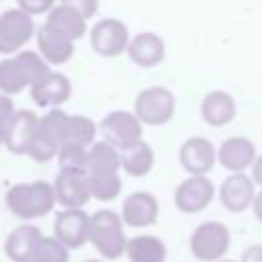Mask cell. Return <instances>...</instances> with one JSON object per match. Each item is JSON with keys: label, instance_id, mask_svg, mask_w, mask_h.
Returning a JSON list of instances; mask_svg holds the SVG:
<instances>
[{"label": "cell", "instance_id": "6da1fadb", "mask_svg": "<svg viewBox=\"0 0 262 262\" xmlns=\"http://www.w3.org/2000/svg\"><path fill=\"white\" fill-rule=\"evenodd\" d=\"M6 207L18 219H37L51 213L55 207V192L53 184L45 180L33 182H18L8 188L6 192Z\"/></svg>", "mask_w": 262, "mask_h": 262}, {"label": "cell", "instance_id": "7a4b0ae2", "mask_svg": "<svg viewBox=\"0 0 262 262\" xmlns=\"http://www.w3.org/2000/svg\"><path fill=\"white\" fill-rule=\"evenodd\" d=\"M88 242L94 246V250L106 258L117 260L127 252V235L123 229V219L119 213L111 209H100L90 215V231Z\"/></svg>", "mask_w": 262, "mask_h": 262}, {"label": "cell", "instance_id": "3957f363", "mask_svg": "<svg viewBox=\"0 0 262 262\" xmlns=\"http://www.w3.org/2000/svg\"><path fill=\"white\" fill-rule=\"evenodd\" d=\"M176 113V98L172 90L164 86H149L143 88L133 102V115L139 119L141 125L160 127L172 121Z\"/></svg>", "mask_w": 262, "mask_h": 262}, {"label": "cell", "instance_id": "277c9868", "mask_svg": "<svg viewBox=\"0 0 262 262\" xmlns=\"http://www.w3.org/2000/svg\"><path fill=\"white\" fill-rule=\"evenodd\" d=\"M231 244L229 229L219 221H205L196 225L190 235V252L201 262H219L227 254Z\"/></svg>", "mask_w": 262, "mask_h": 262}, {"label": "cell", "instance_id": "5b68a950", "mask_svg": "<svg viewBox=\"0 0 262 262\" xmlns=\"http://www.w3.org/2000/svg\"><path fill=\"white\" fill-rule=\"evenodd\" d=\"M35 33L33 16L23 12L18 6L8 8L0 14V53L16 55L31 41Z\"/></svg>", "mask_w": 262, "mask_h": 262}, {"label": "cell", "instance_id": "8992f818", "mask_svg": "<svg viewBox=\"0 0 262 262\" xmlns=\"http://www.w3.org/2000/svg\"><path fill=\"white\" fill-rule=\"evenodd\" d=\"M129 29L123 20L106 16L92 25L90 29V47L102 57H117L129 47Z\"/></svg>", "mask_w": 262, "mask_h": 262}, {"label": "cell", "instance_id": "52a82bcc", "mask_svg": "<svg viewBox=\"0 0 262 262\" xmlns=\"http://www.w3.org/2000/svg\"><path fill=\"white\" fill-rule=\"evenodd\" d=\"M98 131L102 133L104 141L115 145L117 149H125L141 141L143 133L139 119L129 111H111L106 117H102Z\"/></svg>", "mask_w": 262, "mask_h": 262}, {"label": "cell", "instance_id": "ba28073f", "mask_svg": "<svg viewBox=\"0 0 262 262\" xmlns=\"http://www.w3.org/2000/svg\"><path fill=\"white\" fill-rule=\"evenodd\" d=\"M51 184L55 192V203L61 205L63 209H82L92 199L88 172L59 170Z\"/></svg>", "mask_w": 262, "mask_h": 262}, {"label": "cell", "instance_id": "9c48e42d", "mask_svg": "<svg viewBox=\"0 0 262 262\" xmlns=\"http://www.w3.org/2000/svg\"><path fill=\"white\" fill-rule=\"evenodd\" d=\"M90 215L84 209H61L53 219V237L68 250H78L88 242Z\"/></svg>", "mask_w": 262, "mask_h": 262}, {"label": "cell", "instance_id": "30bf717a", "mask_svg": "<svg viewBox=\"0 0 262 262\" xmlns=\"http://www.w3.org/2000/svg\"><path fill=\"white\" fill-rule=\"evenodd\" d=\"M215 186L207 176H188L174 190V205L182 213H201L211 205Z\"/></svg>", "mask_w": 262, "mask_h": 262}, {"label": "cell", "instance_id": "8fae6325", "mask_svg": "<svg viewBox=\"0 0 262 262\" xmlns=\"http://www.w3.org/2000/svg\"><path fill=\"white\" fill-rule=\"evenodd\" d=\"M178 160L188 176H207V172L217 162V149L207 137L194 135L180 145Z\"/></svg>", "mask_w": 262, "mask_h": 262}, {"label": "cell", "instance_id": "7c38bea8", "mask_svg": "<svg viewBox=\"0 0 262 262\" xmlns=\"http://www.w3.org/2000/svg\"><path fill=\"white\" fill-rule=\"evenodd\" d=\"M160 203L147 190H135L125 196L121 207V219L129 227H147L158 221Z\"/></svg>", "mask_w": 262, "mask_h": 262}, {"label": "cell", "instance_id": "4fadbf2b", "mask_svg": "<svg viewBox=\"0 0 262 262\" xmlns=\"http://www.w3.org/2000/svg\"><path fill=\"white\" fill-rule=\"evenodd\" d=\"M37 125H39V115H35L29 108L16 111L14 117L6 125L4 147L14 156H27L31 139L37 131Z\"/></svg>", "mask_w": 262, "mask_h": 262}, {"label": "cell", "instance_id": "5bb4252c", "mask_svg": "<svg viewBox=\"0 0 262 262\" xmlns=\"http://www.w3.org/2000/svg\"><path fill=\"white\" fill-rule=\"evenodd\" d=\"M256 158H258V154H256L254 143L242 135L227 137L217 147V162L231 174H239L246 168H252Z\"/></svg>", "mask_w": 262, "mask_h": 262}, {"label": "cell", "instance_id": "9a60e30c", "mask_svg": "<svg viewBox=\"0 0 262 262\" xmlns=\"http://www.w3.org/2000/svg\"><path fill=\"white\" fill-rule=\"evenodd\" d=\"M254 196V180L244 172L229 174L219 186V201L231 213H242L248 207H252Z\"/></svg>", "mask_w": 262, "mask_h": 262}, {"label": "cell", "instance_id": "2e32d148", "mask_svg": "<svg viewBox=\"0 0 262 262\" xmlns=\"http://www.w3.org/2000/svg\"><path fill=\"white\" fill-rule=\"evenodd\" d=\"M37 51H39V55L47 63L59 66V63H66V61L72 59V55H74V41L68 39L57 29H53L51 25L43 23L37 29Z\"/></svg>", "mask_w": 262, "mask_h": 262}, {"label": "cell", "instance_id": "e0dca14e", "mask_svg": "<svg viewBox=\"0 0 262 262\" xmlns=\"http://www.w3.org/2000/svg\"><path fill=\"white\" fill-rule=\"evenodd\" d=\"M127 55L139 68H154L166 57L164 39L151 31H143L129 41Z\"/></svg>", "mask_w": 262, "mask_h": 262}, {"label": "cell", "instance_id": "ac0fdd59", "mask_svg": "<svg viewBox=\"0 0 262 262\" xmlns=\"http://www.w3.org/2000/svg\"><path fill=\"white\" fill-rule=\"evenodd\" d=\"M41 229L37 225L25 223L14 227L4 239V254L12 262H29L41 242Z\"/></svg>", "mask_w": 262, "mask_h": 262}, {"label": "cell", "instance_id": "d6986e66", "mask_svg": "<svg viewBox=\"0 0 262 262\" xmlns=\"http://www.w3.org/2000/svg\"><path fill=\"white\" fill-rule=\"evenodd\" d=\"M72 96V82L61 72H49L31 88V98L39 106H59Z\"/></svg>", "mask_w": 262, "mask_h": 262}, {"label": "cell", "instance_id": "ffe728a7", "mask_svg": "<svg viewBox=\"0 0 262 262\" xmlns=\"http://www.w3.org/2000/svg\"><path fill=\"white\" fill-rule=\"evenodd\" d=\"M237 106L229 92L211 90L201 100V117L211 127H225L235 119Z\"/></svg>", "mask_w": 262, "mask_h": 262}, {"label": "cell", "instance_id": "44dd1931", "mask_svg": "<svg viewBox=\"0 0 262 262\" xmlns=\"http://www.w3.org/2000/svg\"><path fill=\"white\" fill-rule=\"evenodd\" d=\"M45 23L51 25L53 29H57L59 33H63L72 41H78L86 33V18L80 14V10L74 6V2H59V4H55L49 10Z\"/></svg>", "mask_w": 262, "mask_h": 262}, {"label": "cell", "instance_id": "7402d4cb", "mask_svg": "<svg viewBox=\"0 0 262 262\" xmlns=\"http://www.w3.org/2000/svg\"><path fill=\"white\" fill-rule=\"evenodd\" d=\"M125 254L131 262H166L168 250L160 237L151 233H139L127 242Z\"/></svg>", "mask_w": 262, "mask_h": 262}, {"label": "cell", "instance_id": "603a6c76", "mask_svg": "<svg viewBox=\"0 0 262 262\" xmlns=\"http://www.w3.org/2000/svg\"><path fill=\"white\" fill-rule=\"evenodd\" d=\"M121 170V149L102 141H94L88 147V174H119Z\"/></svg>", "mask_w": 262, "mask_h": 262}, {"label": "cell", "instance_id": "cb8c5ba5", "mask_svg": "<svg viewBox=\"0 0 262 262\" xmlns=\"http://www.w3.org/2000/svg\"><path fill=\"white\" fill-rule=\"evenodd\" d=\"M154 162H156V156H154V149L147 141H137L125 149H121V168L129 174V176H135V178H141V176H147L154 168Z\"/></svg>", "mask_w": 262, "mask_h": 262}, {"label": "cell", "instance_id": "d4e9b609", "mask_svg": "<svg viewBox=\"0 0 262 262\" xmlns=\"http://www.w3.org/2000/svg\"><path fill=\"white\" fill-rule=\"evenodd\" d=\"M14 59H16V63H18V68H20V72H23L27 84H29V90H31L35 84H39V82L51 72V70H49V63L39 55V51L23 49L20 53L14 55Z\"/></svg>", "mask_w": 262, "mask_h": 262}, {"label": "cell", "instance_id": "484cf974", "mask_svg": "<svg viewBox=\"0 0 262 262\" xmlns=\"http://www.w3.org/2000/svg\"><path fill=\"white\" fill-rule=\"evenodd\" d=\"M96 137V125L84 115H70L66 127V143H78L88 147Z\"/></svg>", "mask_w": 262, "mask_h": 262}, {"label": "cell", "instance_id": "4316f807", "mask_svg": "<svg viewBox=\"0 0 262 262\" xmlns=\"http://www.w3.org/2000/svg\"><path fill=\"white\" fill-rule=\"evenodd\" d=\"M90 196L102 203L115 201L121 194V176L119 174H88Z\"/></svg>", "mask_w": 262, "mask_h": 262}, {"label": "cell", "instance_id": "83f0119b", "mask_svg": "<svg viewBox=\"0 0 262 262\" xmlns=\"http://www.w3.org/2000/svg\"><path fill=\"white\" fill-rule=\"evenodd\" d=\"M25 88H29L18 63L14 57H6L0 61V94L12 96L23 92Z\"/></svg>", "mask_w": 262, "mask_h": 262}, {"label": "cell", "instance_id": "f1b7e54d", "mask_svg": "<svg viewBox=\"0 0 262 262\" xmlns=\"http://www.w3.org/2000/svg\"><path fill=\"white\" fill-rule=\"evenodd\" d=\"M68 113H63L61 108H51L47 115L39 117V129L51 139L55 141L59 147L66 143V127H68Z\"/></svg>", "mask_w": 262, "mask_h": 262}, {"label": "cell", "instance_id": "f546056e", "mask_svg": "<svg viewBox=\"0 0 262 262\" xmlns=\"http://www.w3.org/2000/svg\"><path fill=\"white\" fill-rule=\"evenodd\" d=\"M57 162L59 170H78L86 172L88 164V147L78 145V143H63L57 151Z\"/></svg>", "mask_w": 262, "mask_h": 262}, {"label": "cell", "instance_id": "4dcf8cb0", "mask_svg": "<svg viewBox=\"0 0 262 262\" xmlns=\"http://www.w3.org/2000/svg\"><path fill=\"white\" fill-rule=\"evenodd\" d=\"M33 258H39V260H45V262H68L70 260V250L57 242L53 235L49 237H41V242L37 244V250L33 254Z\"/></svg>", "mask_w": 262, "mask_h": 262}, {"label": "cell", "instance_id": "1f68e13d", "mask_svg": "<svg viewBox=\"0 0 262 262\" xmlns=\"http://www.w3.org/2000/svg\"><path fill=\"white\" fill-rule=\"evenodd\" d=\"M23 12H27V14H31V16H37V14H49V10L55 6L53 2H41V0H18V4H16Z\"/></svg>", "mask_w": 262, "mask_h": 262}, {"label": "cell", "instance_id": "d6a6232c", "mask_svg": "<svg viewBox=\"0 0 262 262\" xmlns=\"http://www.w3.org/2000/svg\"><path fill=\"white\" fill-rule=\"evenodd\" d=\"M14 113H16V108H14L12 98L6 94H0V123L8 125V121L14 117Z\"/></svg>", "mask_w": 262, "mask_h": 262}, {"label": "cell", "instance_id": "836d02e7", "mask_svg": "<svg viewBox=\"0 0 262 262\" xmlns=\"http://www.w3.org/2000/svg\"><path fill=\"white\" fill-rule=\"evenodd\" d=\"M239 262H262V244H252L242 252Z\"/></svg>", "mask_w": 262, "mask_h": 262}, {"label": "cell", "instance_id": "e575fe53", "mask_svg": "<svg viewBox=\"0 0 262 262\" xmlns=\"http://www.w3.org/2000/svg\"><path fill=\"white\" fill-rule=\"evenodd\" d=\"M74 6L80 10V14H82L86 20H88V16H92V14L98 10V2H94V0H76Z\"/></svg>", "mask_w": 262, "mask_h": 262}, {"label": "cell", "instance_id": "d590c367", "mask_svg": "<svg viewBox=\"0 0 262 262\" xmlns=\"http://www.w3.org/2000/svg\"><path fill=\"white\" fill-rule=\"evenodd\" d=\"M252 180H254V184L262 186V154L256 158V162L252 166Z\"/></svg>", "mask_w": 262, "mask_h": 262}, {"label": "cell", "instance_id": "8d00e7d4", "mask_svg": "<svg viewBox=\"0 0 262 262\" xmlns=\"http://www.w3.org/2000/svg\"><path fill=\"white\" fill-rule=\"evenodd\" d=\"M252 209H254V217L262 223V188L256 192L254 196V203H252Z\"/></svg>", "mask_w": 262, "mask_h": 262}, {"label": "cell", "instance_id": "74e56055", "mask_svg": "<svg viewBox=\"0 0 262 262\" xmlns=\"http://www.w3.org/2000/svg\"><path fill=\"white\" fill-rule=\"evenodd\" d=\"M4 133H6V125L0 123V145H4Z\"/></svg>", "mask_w": 262, "mask_h": 262}, {"label": "cell", "instance_id": "f35d334b", "mask_svg": "<svg viewBox=\"0 0 262 262\" xmlns=\"http://www.w3.org/2000/svg\"><path fill=\"white\" fill-rule=\"evenodd\" d=\"M219 262H237V260H231V258H223V260H219Z\"/></svg>", "mask_w": 262, "mask_h": 262}, {"label": "cell", "instance_id": "ab89813d", "mask_svg": "<svg viewBox=\"0 0 262 262\" xmlns=\"http://www.w3.org/2000/svg\"><path fill=\"white\" fill-rule=\"evenodd\" d=\"M29 262H45V260H39V258H31Z\"/></svg>", "mask_w": 262, "mask_h": 262}, {"label": "cell", "instance_id": "60d3db41", "mask_svg": "<svg viewBox=\"0 0 262 262\" xmlns=\"http://www.w3.org/2000/svg\"><path fill=\"white\" fill-rule=\"evenodd\" d=\"M84 262H104V260H84Z\"/></svg>", "mask_w": 262, "mask_h": 262}]
</instances>
